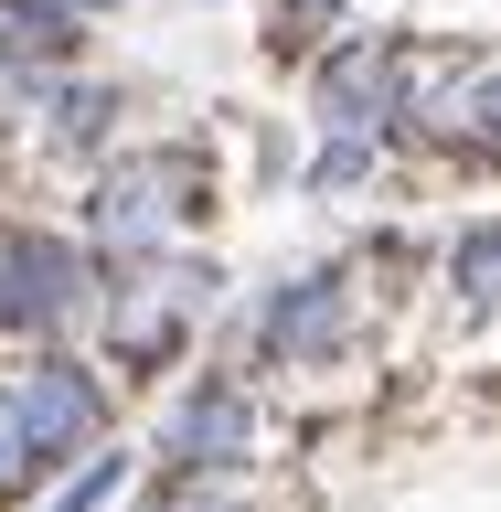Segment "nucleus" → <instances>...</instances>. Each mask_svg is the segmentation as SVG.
<instances>
[{
	"mask_svg": "<svg viewBox=\"0 0 501 512\" xmlns=\"http://www.w3.org/2000/svg\"><path fill=\"white\" fill-rule=\"evenodd\" d=\"M182 224H203V150H139L86 192V246L96 256H150Z\"/></svg>",
	"mask_w": 501,
	"mask_h": 512,
	"instance_id": "f257e3e1",
	"label": "nucleus"
},
{
	"mask_svg": "<svg viewBox=\"0 0 501 512\" xmlns=\"http://www.w3.org/2000/svg\"><path fill=\"white\" fill-rule=\"evenodd\" d=\"M214 299V267L203 256H139V278L128 288H96V310H107V352H118L128 374H160L171 352L192 342V310Z\"/></svg>",
	"mask_w": 501,
	"mask_h": 512,
	"instance_id": "f03ea898",
	"label": "nucleus"
},
{
	"mask_svg": "<svg viewBox=\"0 0 501 512\" xmlns=\"http://www.w3.org/2000/svg\"><path fill=\"white\" fill-rule=\"evenodd\" d=\"M96 310V246L54 235V224H22V235H0V331H22V342H54L75 320Z\"/></svg>",
	"mask_w": 501,
	"mask_h": 512,
	"instance_id": "7ed1b4c3",
	"label": "nucleus"
},
{
	"mask_svg": "<svg viewBox=\"0 0 501 512\" xmlns=\"http://www.w3.org/2000/svg\"><path fill=\"white\" fill-rule=\"evenodd\" d=\"M320 128H363L374 150L416 128V54L395 32H342L320 54Z\"/></svg>",
	"mask_w": 501,
	"mask_h": 512,
	"instance_id": "20e7f679",
	"label": "nucleus"
},
{
	"mask_svg": "<svg viewBox=\"0 0 501 512\" xmlns=\"http://www.w3.org/2000/svg\"><path fill=\"white\" fill-rule=\"evenodd\" d=\"M246 448H256V406H246V384H182L171 406H160V459L171 470H246Z\"/></svg>",
	"mask_w": 501,
	"mask_h": 512,
	"instance_id": "39448f33",
	"label": "nucleus"
},
{
	"mask_svg": "<svg viewBox=\"0 0 501 512\" xmlns=\"http://www.w3.org/2000/svg\"><path fill=\"white\" fill-rule=\"evenodd\" d=\"M11 406H22V438H32L43 470L107 438V384H96L86 363H43V374H22V384H11Z\"/></svg>",
	"mask_w": 501,
	"mask_h": 512,
	"instance_id": "423d86ee",
	"label": "nucleus"
},
{
	"mask_svg": "<svg viewBox=\"0 0 501 512\" xmlns=\"http://www.w3.org/2000/svg\"><path fill=\"white\" fill-rule=\"evenodd\" d=\"M256 342L278 352V363H331V342H342V278H288V288H267Z\"/></svg>",
	"mask_w": 501,
	"mask_h": 512,
	"instance_id": "0eeeda50",
	"label": "nucleus"
},
{
	"mask_svg": "<svg viewBox=\"0 0 501 512\" xmlns=\"http://www.w3.org/2000/svg\"><path fill=\"white\" fill-rule=\"evenodd\" d=\"M107 118H118V86L54 75V96H43V139H54V150H107Z\"/></svg>",
	"mask_w": 501,
	"mask_h": 512,
	"instance_id": "6e6552de",
	"label": "nucleus"
},
{
	"mask_svg": "<svg viewBox=\"0 0 501 512\" xmlns=\"http://www.w3.org/2000/svg\"><path fill=\"white\" fill-rule=\"evenodd\" d=\"M438 128L459 139V150H480V160H501V75H470V86L438 107Z\"/></svg>",
	"mask_w": 501,
	"mask_h": 512,
	"instance_id": "1a4fd4ad",
	"label": "nucleus"
},
{
	"mask_svg": "<svg viewBox=\"0 0 501 512\" xmlns=\"http://www.w3.org/2000/svg\"><path fill=\"white\" fill-rule=\"evenodd\" d=\"M448 278H459L470 310H501V224H470V235L448 246Z\"/></svg>",
	"mask_w": 501,
	"mask_h": 512,
	"instance_id": "9d476101",
	"label": "nucleus"
},
{
	"mask_svg": "<svg viewBox=\"0 0 501 512\" xmlns=\"http://www.w3.org/2000/svg\"><path fill=\"white\" fill-rule=\"evenodd\" d=\"M150 512H235V470H171V491H150Z\"/></svg>",
	"mask_w": 501,
	"mask_h": 512,
	"instance_id": "9b49d317",
	"label": "nucleus"
},
{
	"mask_svg": "<svg viewBox=\"0 0 501 512\" xmlns=\"http://www.w3.org/2000/svg\"><path fill=\"white\" fill-rule=\"evenodd\" d=\"M32 480H43V459H32V438H22V406H11V395H0V512L22 502Z\"/></svg>",
	"mask_w": 501,
	"mask_h": 512,
	"instance_id": "f8f14e48",
	"label": "nucleus"
},
{
	"mask_svg": "<svg viewBox=\"0 0 501 512\" xmlns=\"http://www.w3.org/2000/svg\"><path fill=\"white\" fill-rule=\"evenodd\" d=\"M118 480H128V459H86V470L54 491V512H107V502H118Z\"/></svg>",
	"mask_w": 501,
	"mask_h": 512,
	"instance_id": "ddd939ff",
	"label": "nucleus"
},
{
	"mask_svg": "<svg viewBox=\"0 0 501 512\" xmlns=\"http://www.w3.org/2000/svg\"><path fill=\"white\" fill-rule=\"evenodd\" d=\"M331 11H342V0H267V22H278L288 54H299V43H320V32H331Z\"/></svg>",
	"mask_w": 501,
	"mask_h": 512,
	"instance_id": "4468645a",
	"label": "nucleus"
}]
</instances>
